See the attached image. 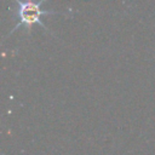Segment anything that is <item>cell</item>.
<instances>
[{"label":"cell","instance_id":"6da1fadb","mask_svg":"<svg viewBox=\"0 0 155 155\" xmlns=\"http://www.w3.org/2000/svg\"><path fill=\"white\" fill-rule=\"evenodd\" d=\"M15 17L17 19L16 25L13 29L8 33L12 34L15 30H17L19 27H24L27 31H29V28H31L33 24H39L41 25L46 31L48 29L46 25L41 22V16H47V15H59L58 11H46L41 8V5L45 4V1H39V2H33V1H15Z\"/></svg>","mask_w":155,"mask_h":155}]
</instances>
